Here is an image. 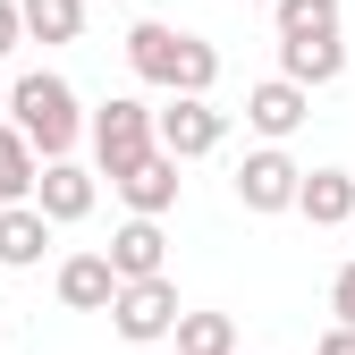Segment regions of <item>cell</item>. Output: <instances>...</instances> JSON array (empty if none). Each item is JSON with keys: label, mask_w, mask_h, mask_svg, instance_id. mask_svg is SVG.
<instances>
[{"label": "cell", "mask_w": 355, "mask_h": 355, "mask_svg": "<svg viewBox=\"0 0 355 355\" xmlns=\"http://www.w3.org/2000/svg\"><path fill=\"white\" fill-rule=\"evenodd\" d=\"M127 68H136L144 85H161V94H211L220 51L203 34H178V26L144 17V26H127Z\"/></svg>", "instance_id": "obj_1"}, {"label": "cell", "mask_w": 355, "mask_h": 355, "mask_svg": "<svg viewBox=\"0 0 355 355\" xmlns=\"http://www.w3.org/2000/svg\"><path fill=\"white\" fill-rule=\"evenodd\" d=\"M9 110H17V136L42 153V161H60L76 136H85V110H76V94H68V76H17L9 85Z\"/></svg>", "instance_id": "obj_2"}, {"label": "cell", "mask_w": 355, "mask_h": 355, "mask_svg": "<svg viewBox=\"0 0 355 355\" xmlns=\"http://www.w3.org/2000/svg\"><path fill=\"white\" fill-rule=\"evenodd\" d=\"M220 136H229V110H211L203 94H169L153 110V144L169 161H203V153H220Z\"/></svg>", "instance_id": "obj_3"}, {"label": "cell", "mask_w": 355, "mask_h": 355, "mask_svg": "<svg viewBox=\"0 0 355 355\" xmlns=\"http://www.w3.org/2000/svg\"><path fill=\"white\" fill-rule=\"evenodd\" d=\"M169 322H178V279H169V271L119 279V288H110V330H119V338L153 347V338H169Z\"/></svg>", "instance_id": "obj_4"}, {"label": "cell", "mask_w": 355, "mask_h": 355, "mask_svg": "<svg viewBox=\"0 0 355 355\" xmlns=\"http://www.w3.org/2000/svg\"><path fill=\"white\" fill-rule=\"evenodd\" d=\"M94 153H102V178H119L127 161H144L153 153V102H102L94 110Z\"/></svg>", "instance_id": "obj_5"}, {"label": "cell", "mask_w": 355, "mask_h": 355, "mask_svg": "<svg viewBox=\"0 0 355 355\" xmlns=\"http://www.w3.org/2000/svg\"><path fill=\"white\" fill-rule=\"evenodd\" d=\"M296 178H304V169H296L279 144H262V153L237 161V203H245V211H296Z\"/></svg>", "instance_id": "obj_6"}, {"label": "cell", "mask_w": 355, "mask_h": 355, "mask_svg": "<svg viewBox=\"0 0 355 355\" xmlns=\"http://www.w3.org/2000/svg\"><path fill=\"white\" fill-rule=\"evenodd\" d=\"M26 203H34L42 220H51V229H68V220H85V211H94V169H76L68 153H60V161H42Z\"/></svg>", "instance_id": "obj_7"}, {"label": "cell", "mask_w": 355, "mask_h": 355, "mask_svg": "<svg viewBox=\"0 0 355 355\" xmlns=\"http://www.w3.org/2000/svg\"><path fill=\"white\" fill-rule=\"evenodd\" d=\"M304 110H313V94H304V85H288V76H271V85H254V94H245V127H254V136H271V144L296 136Z\"/></svg>", "instance_id": "obj_8"}, {"label": "cell", "mask_w": 355, "mask_h": 355, "mask_svg": "<svg viewBox=\"0 0 355 355\" xmlns=\"http://www.w3.org/2000/svg\"><path fill=\"white\" fill-rule=\"evenodd\" d=\"M110 187H119V195H127V211H144V220H161V211H169V203H178V161H169V153H161V144H153V153H144V161H127V169H119V178H110Z\"/></svg>", "instance_id": "obj_9"}, {"label": "cell", "mask_w": 355, "mask_h": 355, "mask_svg": "<svg viewBox=\"0 0 355 355\" xmlns=\"http://www.w3.org/2000/svg\"><path fill=\"white\" fill-rule=\"evenodd\" d=\"M338 68H347V51H338V34H279V76L288 85H338Z\"/></svg>", "instance_id": "obj_10"}, {"label": "cell", "mask_w": 355, "mask_h": 355, "mask_svg": "<svg viewBox=\"0 0 355 355\" xmlns=\"http://www.w3.org/2000/svg\"><path fill=\"white\" fill-rule=\"evenodd\" d=\"M110 288H119L110 254H68L60 262V304L68 313H110Z\"/></svg>", "instance_id": "obj_11"}, {"label": "cell", "mask_w": 355, "mask_h": 355, "mask_svg": "<svg viewBox=\"0 0 355 355\" xmlns=\"http://www.w3.org/2000/svg\"><path fill=\"white\" fill-rule=\"evenodd\" d=\"M296 211L313 220V229H347V220H355V178H347V169H313V178H296Z\"/></svg>", "instance_id": "obj_12"}, {"label": "cell", "mask_w": 355, "mask_h": 355, "mask_svg": "<svg viewBox=\"0 0 355 355\" xmlns=\"http://www.w3.org/2000/svg\"><path fill=\"white\" fill-rule=\"evenodd\" d=\"M161 262H169V237H161V220H144V211H136V220H127V229L110 237V271H119V279H153Z\"/></svg>", "instance_id": "obj_13"}, {"label": "cell", "mask_w": 355, "mask_h": 355, "mask_svg": "<svg viewBox=\"0 0 355 355\" xmlns=\"http://www.w3.org/2000/svg\"><path fill=\"white\" fill-rule=\"evenodd\" d=\"M42 245H51V220H42L34 203H0V262H42Z\"/></svg>", "instance_id": "obj_14"}, {"label": "cell", "mask_w": 355, "mask_h": 355, "mask_svg": "<svg viewBox=\"0 0 355 355\" xmlns=\"http://www.w3.org/2000/svg\"><path fill=\"white\" fill-rule=\"evenodd\" d=\"M17 26L34 42H76L85 34V0H17Z\"/></svg>", "instance_id": "obj_15"}, {"label": "cell", "mask_w": 355, "mask_h": 355, "mask_svg": "<svg viewBox=\"0 0 355 355\" xmlns=\"http://www.w3.org/2000/svg\"><path fill=\"white\" fill-rule=\"evenodd\" d=\"M169 338H178V355H237V322L229 313H178Z\"/></svg>", "instance_id": "obj_16"}, {"label": "cell", "mask_w": 355, "mask_h": 355, "mask_svg": "<svg viewBox=\"0 0 355 355\" xmlns=\"http://www.w3.org/2000/svg\"><path fill=\"white\" fill-rule=\"evenodd\" d=\"M34 169H42V153L0 119V203H26V195H34Z\"/></svg>", "instance_id": "obj_17"}, {"label": "cell", "mask_w": 355, "mask_h": 355, "mask_svg": "<svg viewBox=\"0 0 355 355\" xmlns=\"http://www.w3.org/2000/svg\"><path fill=\"white\" fill-rule=\"evenodd\" d=\"M279 34H338V0H271Z\"/></svg>", "instance_id": "obj_18"}, {"label": "cell", "mask_w": 355, "mask_h": 355, "mask_svg": "<svg viewBox=\"0 0 355 355\" xmlns=\"http://www.w3.org/2000/svg\"><path fill=\"white\" fill-rule=\"evenodd\" d=\"M330 313H338V322H347V330H355V262H347V271H338V279H330Z\"/></svg>", "instance_id": "obj_19"}, {"label": "cell", "mask_w": 355, "mask_h": 355, "mask_svg": "<svg viewBox=\"0 0 355 355\" xmlns=\"http://www.w3.org/2000/svg\"><path fill=\"white\" fill-rule=\"evenodd\" d=\"M17 34H26V26H17V0H0V60L17 51Z\"/></svg>", "instance_id": "obj_20"}, {"label": "cell", "mask_w": 355, "mask_h": 355, "mask_svg": "<svg viewBox=\"0 0 355 355\" xmlns=\"http://www.w3.org/2000/svg\"><path fill=\"white\" fill-rule=\"evenodd\" d=\"M322 355H355V330H347V322H338V330H330V338H322Z\"/></svg>", "instance_id": "obj_21"}, {"label": "cell", "mask_w": 355, "mask_h": 355, "mask_svg": "<svg viewBox=\"0 0 355 355\" xmlns=\"http://www.w3.org/2000/svg\"><path fill=\"white\" fill-rule=\"evenodd\" d=\"M0 110H9V76H0Z\"/></svg>", "instance_id": "obj_22"}, {"label": "cell", "mask_w": 355, "mask_h": 355, "mask_svg": "<svg viewBox=\"0 0 355 355\" xmlns=\"http://www.w3.org/2000/svg\"><path fill=\"white\" fill-rule=\"evenodd\" d=\"M254 9H271V0H254Z\"/></svg>", "instance_id": "obj_23"}, {"label": "cell", "mask_w": 355, "mask_h": 355, "mask_svg": "<svg viewBox=\"0 0 355 355\" xmlns=\"http://www.w3.org/2000/svg\"><path fill=\"white\" fill-rule=\"evenodd\" d=\"M347 229H355V220H347Z\"/></svg>", "instance_id": "obj_24"}]
</instances>
